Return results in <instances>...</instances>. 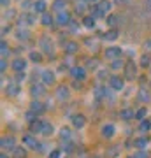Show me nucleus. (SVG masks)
<instances>
[{"label":"nucleus","mask_w":151,"mask_h":158,"mask_svg":"<svg viewBox=\"0 0 151 158\" xmlns=\"http://www.w3.org/2000/svg\"><path fill=\"white\" fill-rule=\"evenodd\" d=\"M23 142L27 144L28 148H32V149H37V151H42V144H40L34 135H25L23 137Z\"/></svg>","instance_id":"obj_1"},{"label":"nucleus","mask_w":151,"mask_h":158,"mask_svg":"<svg viewBox=\"0 0 151 158\" xmlns=\"http://www.w3.org/2000/svg\"><path fill=\"white\" fill-rule=\"evenodd\" d=\"M72 21V18L67 11H62V12H56V23L62 25V27H69V23Z\"/></svg>","instance_id":"obj_2"},{"label":"nucleus","mask_w":151,"mask_h":158,"mask_svg":"<svg viewBox=\"0 0 151 158\" xmlns=\"http://www.w3.org/2000/svg\"><path fill=\"white\" fill-rule=\"evenodd\" d=\"M39 46L42 48V51L44 53H48V55H53V42H51V39L49 37H40V40H39Z\"/></svg>","instance_id":"obj_3"},{"label":"nucleus","mask_w":151,"mask_h":158,"mask_svg":"<svg viewBox=\"0 0 151 158\" xmlns=\"http://www.w3.org/2000/svg\"><path fill=\"white\" fill-rule=\"evenodd\" d=\"M123 74H125V79H134V77H135V74H137V70H135L134 62H127V63H125Z\"/></svg>","instance_id":"obj_4"},{"label":"nucleus","mask_w":151,"mask_h":158,"mask_svg":"<svg viewBox=\"0 0 151 158\" xmlns=\"http://www.w3.org/2000/svg\"><path fill=\"white\" fill-rule=\"evenodd\" d=\"M18 23H19V27H23V25H34L35 16L32 12H25V14H21V16L18 18Z\"/></svg>","instance_id":"obj_5"},{"label":"nucleus","mask_w":151,"mask_h":158,"mask_svg":"<svg viewBox=\"0 0 151 158\" xmlns=\"http://www.w3.org/2000/svg\"><path fill=\"white\" fill-rule=\"evenodd\" d=\"M70 76H72L76 81H84V77H86V70H84L83 67H72L70 69Z\"/></svg>","instance_id":"obj_6"},{"label":"nucleus","mask_w":151,"mask_h":158,"mask_svg":"<svg viewBox=\"0 0 151 158\" xmlns=\"http://www.w3.org/2000/svg\"><path fill=\"white\" fill-rule=\"evenodd\" d=\"M109 83H111V88L114 91H121V90H123V86H125V81L120 77V76H112Z\"/></svg>","instance_id":"obj_7"},{"label":"nucleus","mask_w":151,"mask_h":158,"mask_svg":"<svg viewBox=\"0 0 151 158\" xmlns=\"http://www.w3.org/2000/svg\"><path fill=\"white\" fill-rule=\"evenodd\" d=\"M120 56H121V48L112 46V48H107L106 49V58H109V60H116Z\"/></svg>","instance_id":"obj_8"},{"label":"nucleus","mask_w":151,"mask_h":158,"mask_svg":"<svg viewBox=\"0 0 151 158\" xmlns=\"http://www.w3.org/2000/svg\"><path fill=\"white\" fill-rule=\"evenodd\" d=\"M30 111H34L35 114H42L46 111V106L42 104V102H39L37 98H35V100L30 104Z\"/></svg>","instance_id":"obj_9"},{"label":"nucleus","mask_w":151,"mask_h":158,"mask_svg":"<svg viewBox=\"0 0 151 158\" xmlns=\"http://www.w3.org/2000/svg\"><path fill=\"white\" fill-rule=\"evenodd\" d=\"M0 148L2 149H14V137H2L0 141Z\"/></svg>","instance_id":"obj_10"},{"label":"nucleus","mask_w":151,"mask_h":158,"mask_svg":"<svg viewBox=\"0 0 151 158\" xmlns=\"http://www.w3.org/2000/svg\"><path fill=\"white\" fill-rule=\"evenodd\" d=\"M30 93H32V97H34V98H39V97L46 95L44 85H34V86H32V90H30Z\"/></svg>","instance_id":"obj_11"},{"label":"nucleus","mask_w":151,"mask_h":158,"mask_svg":"<svg viewBox=\"0 0 151 158\" xmlns=\"http://www.w3.org/2000/svg\"><path fill=\"white\" fill-rule=\"evenodd\" d=\"M56 98L58 100H67L69 98V88L67 86H58V90H56Z\"/></svg>","instance_id":"obj_12"},{"label":"nucleus","mask_w":151,"mask_h":158,"mask_svg":"<svg viewBox=\"0 0 151 158\" xmlns=\"http://www.w3.org/2000/svg\"><path fill=\"white\" fill-rule=\"evenodd\" d=\"M6 93H7L9 97L18 95V93H19V85H18L16 81H14V83H11V85H7V86H6Z\"/></svg>","instance_id":"obj_13"},{"label":"nucleus","mask_w":151,"mask_h":158,"mask_svg":"<svg viewBox=\"0 0 151 158\" xmlns=\"http://www.w3.org/2000/svg\"><path fill=\"white\" fill-rule=\"evenodd\" d=\"M84 123H86V119H84L83 114H74L72 116V125L76 127V128H83Z\"/></svg>","instance_id":"obj_14"},{"label":"nucleus","mask_w":151,"mask_h":158,"mask_svg":"<svg viewBox=\"0 0 151 158\" xmlns=\"http://www.w3.org/2000/svg\"><path fill=\"white\" fill-rule=\"evenodd\" d=\"M25 67H27V62H25L23 58H16V60L12 62V69H14L16 72H23Z\"/></svg>","instance_id":"obj_15"},{"label":"nucleus","mask_w":151,"mask_h":158,"mask_svg":"<svg viewBox=\"0 0 151 158\" xmlns=\"http://www.w3.org/2000/svg\"><path fill=\"white\" fill-rule=\"evenodd\" d=\"M88 2L90 0H76V12L78 14H83L88 9Z\"/></svg>","instance_id":"obj_16"},{"label":"nucleus","mask_w":151,"mask_h":158,"mask_svg":"<svg viewBox=\"0 0 151 158\" xmlns=\"http://www.w3.org/2000/svg\"><path fill=\"white\" fill-rule=\"evenodd\" d=\"M137 98H139L141 102H144V104H148V102L151 100V95H149V91L146 90V88H141L139 93H137Z\"/></svg>","instance_id":"obj_17"},{"label":"nucleus","mask_w":151,"mask_h":158,"mask_svg":"<svg viewBox=\"0 0 151 158\" xmlns=\"http://www.w3.org/2000/svg\"><path fill=\"white\" fill-rule=\"evenodd\" d=\"M67 4H69V0H55V2H53V9H55L56 12H62V11H65Z\"/></svg>","instance_id":"obj_18"},{"label":"nucleus","mask_w":151,"mask_h":158,"mask_svg":"<svg viewBox=\"0 0 151 158\" xmlns=\"http://www.w3.org/2000/svg\"><path fill=\"white\" fill-rule=\"evenodd\" d=\"M112 135H114V127H112V125H104V127H102V137L111 139Z\"/></svg>","instance_id":"obj_19"},{"label":"nucleus","mask_w":151,"mask_h":158,"mask_svg":"<svg viewBox=\"0 0 151 158\" xmlns=\"http://www.w3.org/2000/svg\"><path fill=\"white\" fill-rule=\"evenodd\" d=\"M42 81H44V85H53L55 83V74L51 70H44L42 72Z\"/></svg>","instance_id":"obj_20"},{"label":"nucleus","mask_w":151,"mask_h":158,"mask_svg":"<svg viewBox=\"0 0 151 158\" xmlns=\"http://www.w3.org/2000/svg\"><path fill=\"white\" fill-rule=\"evenodd\" d=\"M46 7H48V4H46L44 0H37V2L34 4V12H40V14H44Z\"/></svg>","instance_id":"obj_21"},{"label":"nucleus","mask_w":151,"mask_h":158,"mask_svg":"<svg viewBox=\"0 0 151 158\" xmlns=\"http://www.w3.org/2000/svg\"><path fill=\"white\" fill-rule=\"evenodd\" d=\"M118 37H120V32H118L116 28L107 30V32H106V35H104V39H106V40H111V42H112V40H116Z\"/></svg>","instance_id":"obj_22"},{"label":"nucleus","mask_w":151,"mask_h":158,"mask_svg":"<svg viewBox=\"0 0 151 158\" xmlns=\"http://www.w3.org/2000/svg\"><path fill=\"white\" fill-rule=\"evenodd\" d=\"M42 125H44V121L35 119V121H32V123H30V130H32L34 134H40V132H42Z\"/></svg>","instance_id":"obj_23"},{"label":"nucleus","mask_w":151,"mask_h":158,"mask_svg":"<svg viewBox=\"0 0 151 158\" xmlns=\"http://www.w3.org/2000/svg\"><path fill=\"white\" fill-rule=\"evenodd\" d=\"M99 11H100V14H102V18L106 16V12H109V9H111V2H107V0H104V2H100L99 4Z\"/></svg>","instance_id":"obj_24"},{"label":"nucleus","mask_w":151,"mask_h":158,"mask_svg":"<svg viewBox=\"0 0 151 158\" xmlns=\"http://www.w3.org/2000/svg\"><path fill=\"white\" fill-rule=\"evenodd\" d=\"M78 49H79V46L76 44V42H67V44H65V53H67V55H76Z\"/></svg>","instance_id":"obj_25"},{"label":"nucleus","mask_w":151,"mask_h":158,"mask_svg":"<svg viewBox=\"0 0 151 158\" xmlns=\"http://www.w3.org/2000/svg\"><path fill=\"white\" fill-rule=\"evenodd\" d=\"M118 155H120V146H111L106 151V156L107 158H116Z\"/></svg>","instance_id":"obj_26"},{"label":"nucleus","mask_w":151,"mask_h":158,"mask_svg":"<svg viewBox=\"0 0 151 158\" xmlns=\"http://www.w3.org/2000/svg\"><path fill=\"white\" fill-rule=\"evenodd\" d=\"M120 118L121 119H132V118H135V113L132 109H123V111L120 113Z\"/></svg>","instance_id":"obj_27"},{"label":"nucleus","mask_w":151,"mask_h":158,"mask_svg":"<svg viewBox=\"0 0 151 158\" xmlns=\"http://www.w3.org/2000/svg\"><path fill=\"white\" fill-rule=\"evenodd\" d=\"M53 21H55V19H53V16H51V14H48V12H44V14H42L40 23H42L44 27H51V25H53Z\"/></svg>","instance_id":"obj_28"},{"label":"nucleus","mask_w":151,"mask_h":158,"mask_svg":"<svg viewBox=\"0 0 151 158\" xmlns=\"http://www.w3.org/2000/svg\"><path fill=\"white\" fill-rule=\"evenodd\" d=\"M12 158H27V151L23 148H14L12 149Z\"/></svg>","instance_id":"obj_29"},{"label":"nucleus","mask_w":151,"mask_h":158,"mask_svg":"<svg viewBox=\"0 0 151 158\" xmlns=\"http://www.w3.org/2000/svg\"><path fill=\"white\" fill-rule=\"evenodd\" d=\"M151 130V121H148V119H142L139 125V132H142V134H146V132H149Z\"/></svg>","instance_id":"obj_30"},{"label":"nucleus","mask_w":151,"mask_h":158,"mask_svg":"<svg viewBox=\"0 0 151 158\" xmlns=\"http://www.w3.org/2000/svg\"><path fill=\"white\" fill-rule=\"evenodd\" d=\"M134 146L139 148V149H142L144 146H148V139H146V137H139V139H135V141H134Z\"/></svg>","instance_id":"obj_31"},{"label":"nucleus","mask_w":151,"mask_h":158,"mask_svg":"<svg viewBox=\"0 0 151 158\" xmlns=\"http://www.w3.org/2000/svg\"><path fill=\"white\" fill-rule=\"evenodd\" d=\"M83 25L86 27V28H93V27H95V18H93V16L84 18V19H83Z\"/></svg>","instance_id":"obj_32"},{"label":"nucleus","mask_w":151,"mask_h":158,"mask_svg":"<svg viewBox=\"0 0 151 158\" xmlns=\"http://www.w3.org/2000/svg\"><path fill=\"white\" fill-rule=\"evenodd\" d=\"M30 60H32L34 63H40L42 62V55L37 53V51H32V53H30Z\"/></svg>","instance_id":"obj_33"},{"label":"nucleus","mask_w":151,"mask_h":158,"mask_svg":"<svg viewBox=\"0 0 151 158\" xmlns=\"http://www.w3.org/2000/svg\"><path fill=\"white\" fill-rule=\"evenodd\" d=\"M0 55H2V58H6L9 55V46L6 40H2V44H0Z\"/></svg>","instance_id":"obj_34"},{"label":"nucleus","mask_w":151,"mask_h":158,"mask_svg":"<svg viewBox=\"0 0 151 158\" xmlns=\"http://www.w3.org/2000/svg\"><path fill=\"white\" fill-rule=\"evenodd\" d=\"M118 21H120V19H118V16H114V14H111V16L107 18V25H109L111 28H116Z\"/></svg>","instance_id":"obj_35"},{"label":"nucleus","mask_w":151,"mask_h":158,"mask_svg":"<svg viewBox=\"0 0 151 158\" xmlns=\"http://www.w3.org/2000/svg\"><path fill=\"white\" fill-rule=\"evenodd\" d=\"M40 134H44V135H51L53 134V125L51 123H44L42 125V132Z\"/></svg>","instance_id":"obj_36"},{"label":"nucleus","mask_w":151,"mask_h":158,"mask_svg":"<svg viewBox=\"0 0 151 158\" xmlns=\"http://www.w3.org/2000/svg\"><path fill=\"white\" fill-rule=\"evenodd\" d=\"M60 139H62V141H69V139H70V130L69 128L60 130Z\"/></svg>","instance_id":"obj_37"},{"label":"nucleus","mask_w":151,"mask_h":158,"mask_svg":"<svg viewBox=\"0 0 151 158\" xmlns=\"http://www.w3.org/2000/svg\"><path fill=\"white\" fill-rule=\"evenodd\" d=\"M16 37L19 40H27L28 37H30V32H28V30H19V32L16 34Z\"/></svg>","instance_id":"obj_38"},{"label":"nucleus","mask_w":151,"mask_h":158,"mask_svg":"<svg viewBox=\"0 0 151 158\" xmlns=\"http://www.w3.org/2000/svg\"><path fill=\"white\" fill-rule=\"evenodd\" d=\"M148 156H149V153L148 151H137V153H134L130 158H148Z\"/></svg>","instance_id":"obj_39"},{"label":"nucleus","mask_w":151,"mask_h":158,"mask_svg":"<svg viewBox=\"0 0 151 158\" xmlns=\"http://www.w3.org/2000/svg\"><path fill=\"white\" fill-rule=\"evenodd\" d=\"M25 118H27V121H30V123H32V121H35V119H37V114H35L34 111H28V113L25 114Z\"/></svg>","instance_id":"obj_40"},{"label":"nucleus","mask_w":151,"mask_h":158,"mask_svg":"<svg viewBox=\"0 0 151 158\" xmlns=\"http://www.w3.org/2000/svg\"><path fill=\"white\" fill-rule=\"evenodd\" d=\"M144 116H146V109H144V107H142V109H139V111L135 113V118L139 119V121H142V119H144Z\"/></svg>","instance_id":"obj_41"},{"label":"nucleus","mask_w":151,"mask_h":158,"mask_svg":"<svg viewBox=\"0 0 151 158\" xmlns=\"http://www.w3.org/2000/svg\"><path fill=\"white\" fill-rule=\"evenodd\" d=\"M149 62H151V58L144 55V56L141 58V67H148V65H149Z\"/></svg>","instance_id":"obj_42"},{"label":"nucleus","mask_w":151,"mask_h":158,"mask_svg":"<svg viewBox=\"0 0 151 158\" xmlns=\"http://www.w3.org/2000/svg\"><path fill=\"white\" fill-rule=\"evenodd\" d=\"M121 65H123V62H121L120 58H116V60H112V63H111V67L114 69V70H116V69H120Z\"/></svg>","instance_id":"obj_43"},{"label":"nucleus","mask_w":151,"mask_h":158,"mask_svg":"<svg viewBox=\"0 0 151 158\" xmlns=\"http://www.w3.org/2000/svg\"><path fill=\"white\" fill-rule=\"evenodd\" d=\"M69 28H70V32H78V30H79V25L72 19V21L69 23Z\"/></svg>","instance_id":"obj_44"},{"label":"nucleus","mask_w":151,"mask_h":158,"mask_svg":"<svg viewBox=\"0 0 151 158\" xmlns=\"http://www.w3.org/2000/svg\"><path fill=\"white\" fill-rule=\"evenodd\" d=\"M6 69H7V60L6 58H2V62H0V70L6 72Z\"/></svg>","instance_id":"obj_45"},{"label":"nucleus","mask_w":151,"mask_h":158,"mask_svg":"<svg viewBox=\"0 0 151 158\" xmlns=\"http://www.w3.org/2000/svg\"><path fill=\"white\" fill-rule=\"evenodd\" d=\"M14 79H16V83H19V81L25 79V74H23V72H16V77H14Z\"/></svg>","instance_id":"obj_46"},{"label":"nucleus","mask_w":151,"mask_h":158,"mask_svg":"<svg viewBox=\"0 0 151 158\" xmlns=\"http://www.w3.org/2000/svg\"><path fill=\"white\" fill-rule=\"evenodd\" d=\"M86 65H88V69H95L97 67V60H88Z\"/></svg>","instance_id":"obj_47"},{"label":"nucleus","mask_w":151,"mask_h":158,"mask_svg":"<svg viewBox=\"0 0 151 158\" xmlns=\"http://www.w3.org/2000/svg\"><path fill=\"white\" fill-rule=\"evenodd\" d=\"M14 16H16V12L12 11V9H9V11L6 12V16H4V18H6V19H7V18H14Z\"/></svg>","instance_id":"obj_48"},{"label":"nucleus","mask_w":151,"mask_h":158,"mask_svg":"<svg viewBox=\"0 0 151 158\" xmlns=\"http://www.w3.org/2000/svg\"><path fill=\"white\" fill-rule=\"evenodd\" d=\"M114 4H118V6H127L128 0H114Z\"/></svg>","instance_id":"obj_49"},{"label":"nucleus","mask_w":151,"mask_h":158,"mask_svg":"<svg viewBox=\"0 0 151 158\" xmlns=\"http://www.w3.org/2000/svg\"><path fill=\"white\" fill-rule=\"evenodd\" d=\"M49 158H60V151H51Z\"/></svg>","instance_id":"obj_50"},{"label":"nucleus","mask_w":151,"mask_h":158,"mask_svg":"<svg viewBox=\"0 0 151 158\" xmlns=\"http://www.w3.org/2000/svg\"><path fill=\"white\" fill-rule=\"evenodd\" d=\"M144 49H146V51H151V39L144 42Z\"/></svg>","instance_id":"obj_51"},{"label":"nucleus","mask_w":151,"mask_h":158,"mask_svg":"<svg viewBox=\"0 0 151 158\" xmlns=\"http://www.w3.org/2000/svg\"><path fill=\"white\" fill-rule=\"evenodd\" d=\"M23 9H28V7H30V0H23Z\"/></svg>","instance_id":"obj_52"},{"label":"nucleus","mask_w":151,"mask_h":158,"mask_svg":"<svg viewBox=\"0 0 151 158\" xmlns=\"http://www.w3.org/2000/svg\"><path fill=\"white\" fill-rule=\"evenodd\" d=\"M0 4H2V7H7L9 6V0H0Z\"/></svg>","instance_id":"obj_53"},{"label":"nucleus","mask_w":151,"mask_h":158,"mask_svg":"<svg viewBox=\"0 0 151 158\" xmlns=\"http://www.w3.org/2000/svg\"><path fill=\"white\" fill-rule=\"evenodd\" d=\"M146 6H148V7L151 9V0H146Z\"/></svg>","instance_id":"obj_54"},{"label":"nucleus","mask_w":151,"mask_h":158,"mask_svg":"<svg viewBox=\"0 0 151 158\" xmlns=\"http://www.w3.org/2000/svg\"><path fill=\"white\" fill-rule=\"evenodd\" d=\"M0 158H7V156H6V155H2V156H0Z\"/></svg>","instance_id":"obj_55"},{"label":"nucleus","mask_w":151,"mask_h":158,"mask_svg":"<svg viewBox=\"0 0 151 158\" xmlns=\"http://www.w3.org/2000/svg\"><path fill=\"white\" fill-rule=\"evenodd\" d=\"M90 2H95V0H90Z\"/></svg>","instance_id":"obj_56"}]
</instances>
